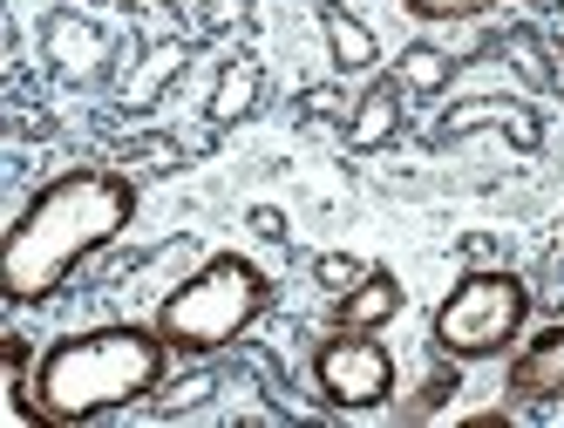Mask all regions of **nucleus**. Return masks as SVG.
<instances>
[{"mask_svg": "<svg viewBox=\"0 0 564 428\" xmlns=\"http://www.w3.org/2000/svg\"><path fill=\"white\" fill-rule=\"evenodd\" d=\"M401 83H409V89H442V83H449V55L409 48V55H401Z\"/></svg>", "mask_w": 564, "mask_h": 428, "instance_id": "11", "label": "nucleus"}, {"mask_svg": "<svg viewBox=\"0 0 564 428\" xmlns=\"http://www.w3.org/2000/svg\"><path fill=\"white\" fill-rule=\"evenodd\" d=\"M394 314H401V279L388 265H368V279L334 299V327H354V333H381Z\"/></svg>", "mask_w": 564, "mask_h": 428, "instance_id": "7", "label": "nucleus"}, {"mask_svg": "<svg viewBox=\"0 0 564 428\" xmlns=\"http://www.w3.org/2000/svg\"><path fill=\"white\" fill-rule=\"evenodd\" d=\"M265 306H272V279H265V272L246 252H212L177 293H164V306H156L150 327L171 340V354L205 361V354H225L231 340H246Z\"/></svg>", "mask_w": 564, "mask_h": 428, "instance_id": "3", "label": "nucleus"}, {"mask_svg": "<svg viewBox=\"0 0 564 428\" xmlns=\"http://www.w3.org/2000/svg\"><path fill=\"white\" fill-rule=\"evenodd\" d=\"M252 102H259V62H231L218 96H212V116H218V123H238Z\"/></svg>", "mask_w": 564, "mask_h": 428, "instance_id": "10", "label": "nucleus"}, {"mask_svg": "<svg viewBox=\"0 0 564 428\" xmlns=\"http://www.w3.org/2000/svg\"><path fill=\"white\" fill-rule=\"evenodd\" d=\"M313 279H319V286H327V293L340 299L347 286H360V279H368V265H360V259H347V252H327V259L313 265Z\"/></svg>", "mask_w": 564, "mask_h": 428, "instance_id": "13", "label": "nucleus"}, {"mask_svg": "<svg viewBox=\"0 0 564 428\" xmlns=\"http://www.w3.org/2000/svg\"><path fill=\"white\" fill-rule=\"evenodd\" d=\"M544 8H564V0H544Z\"/></svg>", "mask_w": 564, "mask_h": 428, "instance_id": "14", "label": "nucleus"}, {"mask_svg": "<svg viewBox=\"0 0 564 428\" xmlns=\"http://www.w3.org/2000/svg\"><path fill=\"white\" fill-rule=\"evenodd\" d=\"M319 28H327V48H334V62H340L347 75H360V68H375V62H381L375 28H368V21H354L347 8H327V14H319Z\"/></svg>", "mask_w": 564, "mask_h": 428, "instance_id": "9", "label": "nucleus"}, {"mask_svg": "<svg viewBox=\"0 0 564 428\" xmlns=\"http://www.w3.org/2000/svg\"><path fill=\"white\" fill-rule=\"evenodd\" d=\"M313 387L319 402L340 408V415H368L394 395V354L381 333H354V327H334L327 340L313 347Z\"/></svg>", "mask_w": 564, "mask_h": 428, "instance_id": "5", "label": "nucleus"}, {"mask_svg": "<svg viewBox=\"0 0 564 428\" xmlns=\"http://www.w3.org/2000/svg\"><path fill=\"white\" fill-rule=\"evenodd\" d=\"M171 374V340L156 327H89V333H68L48 340L34 354L28 374V402L34 421H55V428H83L102 415H123L137 402H150Z\"/></svg>", "mask_w": 564, "mask_h": 428, "instance_id": "2", "label": "nucleus"}, {"mask_svg": "<svg viewBox=\"0 0 564 428\" xmlns=\"http://www.w3.org/2000/svg\"><path fill=\"white\" fill-rule=\"evenodd\" d=\"M401 136V83H375L368 96L354 102V123H347V143L354 150H381Z\"/></svg>", "mask_w": 564, "mask_h": 428, "instance_id": "8", "label": "nucleus"}, {"mask_svg": "<svg viewBox=\"0 0 564 428\" xmlns=\"http://www.w3.org/2000/svg\"><path fill=\"white\" fill-rule=\"evenodd\" d=\"M130 218H137V184L123 171L83 164V171L48 177L8 224V239H0V293H8V306L55 299L102 245L123 239Z\"/></svg>", "mask_w": 564, "mask_h": 428, "instance_id": "1", "label": "nucleus"}, {"mask_svg": "<svg viewBox=\"0 0 564 428\" xmlns=\"http://www.w3.org/2000/svg\"><path fill=\"white\" fill-rule=\"evenodd\" d=\"M415 21H476V14H490L497 0H401Z\"/></svg>", "mask_w": 564, "mask_h": 428, "instance_id": "12", "label": "nucleus"}, {"mask_svg": "<svg viewBox=\"0 0 564 428\" xmlns=\"http://www.w3.org/2000/svg\"><path fill=\"white\" fill-rule=\"evenodd\" d=\"M523 327H531V286H523L517 272H503V265H482V272H463L449 286V299L435 306L429 340H435L442 361L469 367V361L510 354L523 340Z\"/></svg>", "mask_w": 564, "mask_h": 428, "instance_id": "4", "label": "nucleus"}, {"mask_svg": "<svg viewBox=\"0 0 564 428\" xmlns=\"http://www.w3.org/2000/svg\"><path fill=\"white\" fill-rule=\"evenodd\" d=\"M510 395L517 402H564V320L531 333L510 354Z\"/></svg>", "mask_w": 564, "mask_h": 428, "instance_id": "6", "label": "nucleus"}]
</instances>
